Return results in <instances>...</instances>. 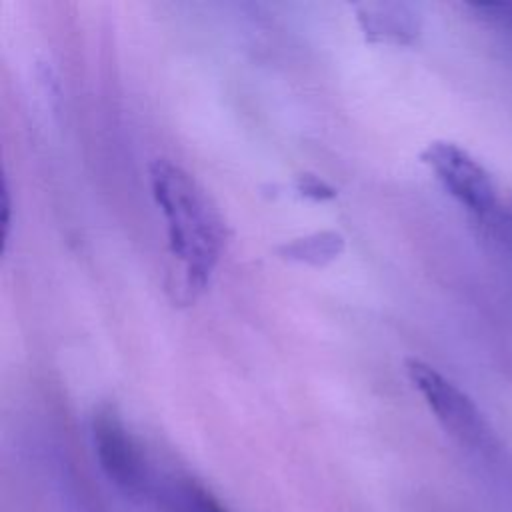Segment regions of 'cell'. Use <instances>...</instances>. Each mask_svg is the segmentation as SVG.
I'll return each mask as SVG.
<instances>
[{
    "label": "cell",
    "instance_id": "30bf717a",
    "mask_svg": "<svg viewBox=\"0 0 512 512\" xmlns=\"http://www.w3.org/2000/svg\"><path fill=\"white\" fill-rule=\"evenodd\" d=\"M10 232V190H8V182H4V190H2V238L6 242Z\"/></svg>",
    "mask_w": 512,
    "mask_h": 512
},
{
    "label": "cell",
    "instance_id": "8992f818",
    "mask_svg": "<svg viewBox=\"0 0 512 512\" xmlns=\"http://www.w3.org/2000/svg\"><path fill=\"white\" fill-rule=\"evenodd\" d=\"M148 506L156 512H228L212 490L184 474H160Z\"/></svg>",
    "mask_w": 512,
    "mask_h": 512
},
{
    "label": "cell",
    "instance_id": "52a82bcc",
    "mask_svg": "<svg viewBox=\"0 0 512 512\" xmlns=\"http://www.w3.org/2000/svg\"><path fill=\"white\" fill-rule=\"evenodd\" d=\"M52 498L58 512H108L102 496H98L72 468L56 472Z\"/></svg>",
    "mask_w": 512,
    "mask_h": 512
},
{
    "label": "cell",
    "instance_id": "3957f363",
    "mask_svg": "<svg viewBox=\"0 0 512 512\" xmlns=\"http://www.w3.org/2000/svg\"><path fill=\"white\" fill-rule=\"evenodd\" d=\"M406 372L440 426L460 446L470 452H488L492 448L494 438L490 426L466 392L418 358L406 360Z\"/></svg>",
    "mask_w": 512,
    "mask_h": 512
},
{
    "label": "cell",
    "instance_id": "6da1fadb",
    "mask_svg": "<svg viewBox=\"0 0 512 512\" xmlns=\"http://www.w3.org/2000/svg\"><path fill=\"white\" fill-rule=\"evenodd\" d=\"M150 186L166 220L168 252L176 260L174 298L188 304L210 282L224 248L226 226L200 182L168 158L150 164Z\"/></svg>",
    "mask_w": 512,
    "mask_h": 512
},
{
    "label": "cell",
    "instance_id": "9c48e42d",
    "mask_svg": "<svg viewBox=\"0 0 512 512\" xmlns=\"http://www.w3.org/2000/svg\"><path fill=\"white\" fill-rule=\"evenodd\" d=\"M296 190L302 192L306 198H312V200H330V198L336 196V190L328 182H324L322 178H318L314 174L298 176Z\"/></svg>",
    "mask_w": 512,
    "mask_h": 512
},
{
    "label": "cell",
    "instance_id": "ba28073f",
    "mask_svg": "<svg viewBox=\"0 0 512 512\" xmlns=\"http://www.w3.org/2000/svg\"><path fill=\"white\" fill-rule=\"evenodd\" d=\"M342 250H344V238L334 230L312 232L308 236L286 242L278 248V252L284 258L304 262L310 266H324L330 260H334Z\"/></svg>",
    "mask_w": 512,
    "mask_h": 512
},
{
    "label": "cell",
    "instance_id": "7a4b0ae2",
    "mask_svg": "<svg viewBox=\"0 0 512 512\" xmlns=\"http://www.w3.org/2000/svg\"><path fill=\"white\" fill-rule=\"evenodd\" d=\"M92 444L108 482L126 500L148 506L160 474L114 406H100L94 412Z\"/></svg>",
    "mask_w": 512,
    "mask_h": 512
},
{
    "label": "cell",
    "instance_id": "8fae6325",
    "mask_svg": "<svg viewBox=\"0 0 512 512\" xmlns=\"http://www.w3.org/2000/svg\"><path fill=\"white\" fill-rule=\"evenodd\" d=\"M506 218H508V222H510V226H512V196H510L508 206H506Z\"/></svg>",
    "mask_w": 512,
    "mask_h": 512
},
{
    "label": "cell",
    "instance_id": "5b68a950",
    "mask_svg": "<svg viewBox=\"0 0 512 512\" xmlns=\"http://www.w3.org/2000/svg\"><path fill=\"white\" fill-rule=\"evenodd\" d=\"M356 18L370 42L410 44L422 26L420 12L406 2H362Z\"/></svg>",
    "mask_w": 512,
    "mask_h": 512
},
{
    "label": "cell",
    "instance_id": "277c9868",
    "mask_svg": "<svg viewBox=\"0 0 512 512\" xmlns=\"http://www.w3.org/2000/svg\"><path fill=\"white\" fill-rule=\"evenodd\" d=\"M420 160L432 170L444 190L474 216L486 218L496 210L498 190L490 172L462 146L434 140L420 152Z\"/></svg>",
    "mask_w": 512,
    "mask_h": 512
}]
</instances>
